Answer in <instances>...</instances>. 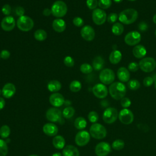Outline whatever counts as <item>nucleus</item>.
<instances>
[{
    "mask_svg": "<svg viewBox=\"0 0 156 156\" xmlns=\"http://www.w3.org/2000/svg\"><path fill=\"white\" fill-rule=\"evenodd\" d=\"M110 96L115 100H121L126 94V87L121 82H115L110 84L108 88Z\"/></svg>",
    "mask_w": 156,
    "mask_h": 156,
    "instance_id": "f257e3e1",
    "label": "nucleus"
},
{
    "mask_svg": "<svg viewBox=\"0 0 156 156\" xmlns=\"http://www.w3.org/2000/svg\"><path fill=\"white\" fill-rule=\"evenodd\" d=\"M138 12L134 9H127L121 12L118 15V20L124 24H130L138 18Z\"/></svg>",
    "mask_w": 156,
    "mask_h": 156,
    "instance_id": "f03ea898",
    "label": "nucleus"
},
{
    "mask_svg": "<svg viewBox=\"0 0 156 156\" xmlns=\"http://www.w3.org/2000/svg\"><path fill=\"white\" fill-rule=\"evenodd\" d=\"M51 10L53 16L57 18H60L66 14L68 8L65 2L58 0L53 3Z\"/></svg>",
    "mask_w": 156,
    "mask_h": 156,
    "instance_id": "7ed1b4c3",
    "label": "nucleus"
},
{
    "mask_svg": "<svg viewBox=\"0 0 156 156\" xmlns=\"http://www.w3.org/2000/svg\"><path fill=\"white\" fill-rule=\"evenodd\" d=\"M16 25L18 28L21 31L28 32L33 28L34 23L30 17L26 15H23L18 18Z\"/></svg>",
    "mask_w": 156,
    "mask_h": 156,
    "instance_id": "20e7f679",
    "label": "nucleus"
},
{
    "mask_svg": "<svg viewBox=\"0 0 156 156\" xmlns=\"http://www.w3.org/2000/svg\"><path fill=\"white\" fill-rule=\"evenodd\" d=\"M46 117L47 119L51 122H57L60 124H63L64 122L62 112L56 107L49 108L46 113Z\"/></svg>",
    "mask_w": 156,
    "mask_h": 156,
    "instance_id": "39448f33",
    "label": "nucleus"
},
{
    "mask_svg": "<svg viewBox=\"0 0 156 156\" xmlns=\"http://www.w3.org/2000/svg\"><path fill=\"white\" fill-rule=\"evenodd\" d=\"M90 133L93 138L101 140L106 136L107 130L102 124L94 123L90 128Z\"/></svg>",
    "mask_w": 156,
    "mask_h": 156,
    "instance_id": "423d86ee",
    "label": "nucleus"
},
{
    "mask_svg": "<svg viewBox=\"0 0 156 156\" xmlns=\"http://www.w3.org/2000/svg\"><path fill=\"white\" fill-rule=\"evenodd\" d=\"M140 68L145 73H150L156 68V61L152 57H144L139 62Z\"/></svg>",
    "mask_w": 156,
    "mask_h": 156,
    "instance_id": "0eeeda50",
    "label": "nucleus"
},
{
    "mask_svg": "<svg viewBox=\"0 0 156 156\" xmlns=\"http://www.w3.org/2000/svg\"><path fill=\"white\" fill-rule=\"evenodd\" d=\"M99 79L104 85L112 84L115 80V75L113 71L109 68L102 69L99 74Z\"/></svg>",
    "mask_w": 156,
    "mask_h": 156,
    "instance_id": "6e6552de",
    "label": "nucleus"
},
{
    "mask_svg": "<svg viewBox=\"0 0 156 156\" xmlns=\"http://www.w3.org/2000/svg\"><path fill=\"white\" fill-rule=\"evenodd\" d=\"M118 117V110L113 107H108L106 108L102 115L104 121L107 124L113 123Z\"/></svg>",
    "mask_w": 156,
    "mask_h": 156,
    "instance_id": "1a4fd4ad",
    "label": "nucleus"
},
{
    "mask_svg": "<svg viewBox=\"0 0 156 156\" xmlns=\"http://www.w3.org/2000/svg\"><path fill=\"white\" fill-rule=\"evenodd\" d=\"M141 40V36L140 33L135 30L128 32L124 37V41L129 46H135L140 43Z\"/></svg>",
    "mask_w": 156,
    "mask_h": 156,
    "instance_id": "9d476101",
    "label": "nucleus"
},
{
    "mask_svg": "<svg viewBox=\"0 0 156 156\" xmlns=\"http://www.w3.org/2000/svg\"><path fill=\"white\" fill-rule=\"evenodd\" d=\"M92 20L96 24L102 25L107 20V14L104 10L96 9L93 11Z\"/></svg>",
    "mask_w": 156,
    "mask_h": 156,
    "instance_id": "9b49d317",
    "label": "nucleus"
},
{
    "mask_svg": "<svg viewBox=\"0 0 156 156\" xmlns=\"http://www.w3.org/2000/svg\"><path fill=\"white\" fill-rule=\"evenodd\" d=\"M118 118L122 123L124 124H130L133 122L134 116L131 110L127 108H123L119 112Z\"/></svg>",
    "mask_w": 156,
    "mask_h": 156,
    "instance_id": "f8f14e48",
    "label": "nucleus"
},
{
    "mask_svg": "<svg viewBox=\"0 0 156 156\" xmlns=\"http://www.w3.org/2000/svg\"><path fill=\"white\" fill-rule=\"evenodd\" d=\"M90 139V133L86 130H81L77 133L75 136V142L79 146H83L88 144Z\"/></svg>",
    "mask_w": 156,
    "mask_h": 156,
    "instance_id": "ddd939ff",
    "label": "nucleus"
},
{
    "mask_svg": "<svg viewBox=\"0 0 156 156\" xmlns=\"http://www.w3.org/2000/svg\"><path fill=\"white\" fill-rule=\"evenodd\" d=\"M16 25L15 18L12 16L4 17L1 22V27L4 31L9 32L12 30Z\"/></svg>",
    "mask_w": 156,
    "mask_h": 156,
    "instance_id": "4468645a",
    "label": "nucleus"
},
{
    "mask_svg": "<svg viewBox=\"0 0 156 156\" xmlns=\"http://www.w3.org/2000/svg\"><path fill=\"white\" fill-rule=\"evenodd\" d=\"M93 94L98 98L103 99L108 94V89L103 83H97L92 88Z\"/></svg>",
    "mask_w": 156,
    "mask_h": 156,
    "instance_id": "2eb2a0df",
    "label": "nucleus"
},
{
    "mask_svg": "<svg viewBox=\"0 0 156 156\" xmlns=\"http://www.w3.org/2000/svg\"><path fill=\"white\" fill-rule=\"evenodd\" d=\"M110 151L111 146L106 142H100L95 147V153L98 156H106Z\"/></svg>",
    "mask_w": 156,
    "mask_h": 156,
    "instance_id": "dca6fc26",
    "label": "nucleus"
},
{
    "mask_svg": "<svg viewBox=\"0 0 156 156\" xmlns=\"http://www.w3.org/2000/svg\"><path fill=\"white\" fill-rule=\"evenodd\" d=\"M80 35L85 40L90 41L94 38L95 32L94 29L91 26L89 25H86L81 29Z\"/></svg>",
    "mask_w": 156,
    "mask_h": 156,
    "instance_id": "f3484780",
    "label": "nucleus"
},
{
    "mask_svg": "<svg viewBox=\"0 0 156 156\" xmlns=\"http://www.w3.org/2000/svg\"><path fill=\"white\" fill-rule=\"evenodd\" d=\"M50 104L54 107L62 106L65 103V98L62 94L58 93H54L49 96Z\"/></svg>",
    "mask_w": 156,
    "mask_h": 156,
    "instance_id": "a211bd4d",
    "label": "nucleus"
},
{
    "mask_svg": "<svg viewBox=\"0 0 156 156\" xmlns=\"http://www.w3.org/2000/svg\"><path fill=\"white\" fill-rule=\"evenodd\" d=\"M16 92V87L12 83H5L2 90V94L5 98H12Z\"/></svg>",
    "mask_w": 156,
    "mask_h": 156,
    "instance_id": "6ab92c4d",
    "label": "nucleus"
},
{
    "mask_svg": "<svg viewBox=\"0 0 156 156\" xmlns=\"http://www.w3.org/2000/svg\"><path fill=\"white\" fill-rule=\"evenodd\" d=\"M43 130L46 135L49 136H53L57 135L58 130L55 124L52 122H49L45 124L43 126Z\"/></svg>",
    "mask_w": 156,
    "mask_h": 156,
    "instance_id": "aec40b11",
    "label": "nucleus"
},
{
    "mask_svg": "<svg viewBox=\"0 0 156 156\" xmlns=\"http://www.w3.org/2000/svg\"><path fill=\"white\" fill-rule=\"evenodd\" d=\"M117 77L121 82H127L130 79V74L128 69L125 67H120L117 71Z\"/></svg>",
    "mask_w": 156,
    "mask_h": 156,
    "instance_id": "412c9836",
    "label": "nucleus"
},
{
    "mask_svg": "<svg viewBox=\"0 0 156 156\" xmlns=\"http://www.w3.org/2000/svg\"><path fill=\"white\" fill-rule=\"evenodd\" d=\"M52 26L53 29L58 33L63 32L66 29V27L65 21L61 18L55 19L52 22Z\"/></svg>",
    "mask_w": 156,
    "mask_h": 156,
    "instance_id": "4be33fe9",
    "label": "nucleus"
},
{
    "mask_svg": "<svg viewBox=\"0 0 156 156\" xmlns=\"http://www.w3.org/2000/svg\"><path fill=\"white\" fill-rule=\"evenodd\" d=\"M63 156H79L80 153L77 147L73 145H68L63 147Z\"/></svg>",
    "mask_w": 156,
    "mask_h": 156,
    "instance_id": "5701e85b",
    "label": "nucleus"
},
{
    "mask_svg": "<svg viewBox=\"0 0 156 156\" xmlns=\"http://www.w3.org/2000/svg\"><path fill=\"white\" fill-rule=\"evenodd\" d=\"M132 53L135 57L137 58H143L147 53L146 48L141 44L136 45L132 50Z\"/></svg>",
    "mask_w": 156,
    "mask_h": 156,
    "instance_id": "b1692460",
    "label": "nucleus"
},
{
    "mask_svg": "<svg viewBox=\"0 0 156 156\" xmlns=\"http://www.w3.org/2000/svg\"><path fill=\"white\" fill-rule=\"evenodd\" d=\"M121 58H122V54L119 50H117V49H115L112 51L109 55L110 62L114 65H116L119 63Z\"/></svg>",
    "mask_w": 156,
    "mask_h": 156,
    "instance_id": "393cba45",
    "label": "nucleus"
},
{
    "mask_svg": "<svg viewBox=\"0 0 156 156\" xmlns=\"http://www.w3.org/2000/svg\"><path fill=\"white\" fill-rule=\"evenodd\" d=\"M47 88L49 91L56 93L61 89L62 84L58 80H52L48 82Z\"/></svg>",
    "mask_w": 156,
    "mask_h": 156,
    "instance_id": "a878e982",
    "label": "nucleus"
},
{
    "mask_svg": "<svg viewBox=\"0 0 156 156\" xmlns=\"http://www.w3.org/2000/svg\"><path fill=\"white\" fill-rule=\"evenodd\" d=\"M52 144L54 147L57 149H63L65 145V140L62 136L57 135L52 140Z\"/></svg>",
    "mask_w": 156,
    "mask_h": 156,
    "instance_id": "bb28decb",
    "label": "nucleus"
},
{
    "mask_svg": "<svg viewBox=\"0 0 156 156\" xmlns=\"http://www.w3.org/2000/svg\"><path fill=\"white\" fill-rule=\"evenodd\" d=\"M104 65V60L101 56L96 57L92 62L93 68L96 71L102 70Z\"/></svg>",
    "mask_w": 156,
    "mask_h": 156,
    "instance_id": "cd10ccee",
    "label": "nucleus"
},
{
    "mask_svg": "<svg viewBox=\"0 0 156 156\" xmlns=\"http://www.w3.org/2000/svg\"><path fill=\"white\" fill-rule=\"evenodd\" d=\"M124 31V26L121 23H115L113 24L112 27V33L117 36H119L122 34Z\"/></svg>",
    "mask_w": 156,
    "mask_h": 156,
    "instance_id": "c85d7f7f",
    "label": "nucleus"
},
{
    "mask_svg": "<svg viewBox=\"0 0 156 156\" xmlns=\"http://www.w3.org/2000/svg\"><path fill=\"white\" fill-rule=\"evenodd\" d=\"M34 38L35 40L39 41H43L47 38V33L43 29H38L34 32Z\"/></svg>",
    "mask_w": 156,
    "mask_h": 156,
    "instance_id": "c756f323",
    "label": "nucleus"
},
{
    "mask_svg": "<svg viewBox=\"0 0 156 156\" xmlns=\"http://www.w3.org/2000/svg\"><path fill=\"white\" fill-rule=\"evenodd\" d=\"M74 126L79 130H82L87 126V121L83 117H77L74 121Z\"/></svg>",
    "mask_w": 156,
    "mask_h": 156,
    "instance_id": "7c9ffc66",
    "label": "nucleus"
},
{
    "mask_svg": "<svg viewBox=\"0 0 156 156\" xmlns=\"http://www.w3.org/2000/svg\"><path fill=\"white\" fill-rule=\"evenodd\" d=\"M69 90L72 91V92H78L81 90L82 88V84L80 83V82H79V80H73L70 84H69Z\"/></svg>",
    "mask_w": 156,
    "mask_h": 156,
    "instance_id": "2f4dec72",
    "label": "nucleus"
},
{
    "mask_svg": "<svg viewBox=\"0 0 156 156\" xmlns=\"http://www.w3.org/2000/svg\"><path fill=\"white\" fill-rule=\"evenodd\" d=\"M75 113V110L72 107H67L64 108V110L62 112V115L65 118H71L73 116Z\"/></svg>",
    "mask_w": 156,
    "mask_h": 156,
    "instance_id": "473e14b6",
    "label": "nucleus"
},
{
    "mask_svg": "<svg viewBox=\"0 0 156 156\" xmlns=\"http://www.w3.org/2000/svg\"><path fill=\"white\" fill-rule=\"evenodd\" d=\"M127 87L130 90H136L140 87V83L136 79H131L128 81Z\"/></svg>",
    "mask_w": 156,
    "mask_h": 156,
    "instance_id": "72a5a7b5",
    "label": "nucleus"
},
{
    "mask_svg": "<svg viewBox=\"0 0 156 156\" xmlns=\"http://www.w3.org/2000/svg\"><path fill=\"white\" fill-rule=\"evenodd\" d=\"M112 147L113 149L116 150V151L121 150L124 147V142L122 140L117 139L113 142V143L112 144Z\"/></svg>",
    "mask_w": 156,
    "mask_h": 156,
    "instance_id": "f704fd0d",
    "label": "nucleus"
},
{
    "mask_svg": "<svg viewBox=\"0 0 156 156\" xmlns=\"http://www.w3.org/2000/svg\"><path fill=\"white\" fill-rule=\"evenodd\" d=\"M10 133V127L7 125L2 126L0 128V136L2 138H7Z\"/></svg>",
    "mask_w": 156,
    "mask_h": 156,
    "instance_id": "c9c22d12",
    "label": "nucleus"
},
{
    "mask_svg": "<svg viewBox=\"0 0 156 156\" xmlns=\"http://www.w3.org/2000/svg\"><path fill=\"white\" fill-rule=\"evenodd\" d=\"M8 154L7 143L3 140L0 139V156H6Z\"/></svg>",
    "mask_w": 156,
    "mask_h": 156,
    "instance_id": "e433bc0d",
    "label": "nucleus"
},
{
    "mask_svg": "<svg viewBox=\"0 0 156 156\" xmlns=\"http://www.w3.org/2000/svg\"><path fill=\"white\" fill-rule=\"evenodd\" d=\"M93 66L87 63L82 64L80 67V71L83 74H90L93 71Z\"/></svg>",
    "mask_w": 156,
    "mask_h": 156,
    "instance_id": "4c0bfd02",
    "label": "nucleus"
},
{
    "mask_svg": "<svg viewBox=\"0 0 156 156\" xmlns=\"http://www.w3.org/2000/svg\"><path fill=\"white\" fill-rule=\"evenodd\" d=\"M112 4V0H99L98 6L101 9H108Z\"/></svg>",
    "mask_w": 156,
    "mask_h": 156,
    "instance_id": "58836bf2",
    "label": "nucleus"
},
{
    "mask_svg": "<svg viewBox=\"0 0 156 156\" xmlns=\"http://www.w3.org/2000/svg\"><path fill=\"white\" fill-rule=\"evenodd\" d=\"M88 118L89 121L92 122V123H96L98 119H99V116L98 114L95 111H91L88 113Z\"/></svg>",
    "mask_w": 156,
    "mask_h": 156,
    "instance_id": "ea45409f",
    "label": "nucleus"
},
{
    "mask_svg": "<svg viewBox=\"0 0 156 156\" xmlns=\"http://www.w3.org/2000/svg\"><path fill=\"white\" fill-rule=\"evenodd\" d=\"M86 4L88 9L90 10H94L96 9L98 5V0H87Z\"/></svg>",
    "mask_w": 156,
    "mask_h": 156,
    "instance_id": "a19ab883",
    "label": "nucleus"
},
{
    "mask_svg": "<svg viewBox=\"0 0 156 156\" xmlns=\"http://www.w3.org/2000/svg\"><path fill=\"white\" fill-rule=\"evenodd\" d=\"M118 19V15L116 13H110L107 17V21L109 23H115Z\"/></svg>",
    "mask_w": 156,
    "mask_h": 156,
    "instance_id": "79ce46f5",
    "label": "nucleus"
},
{
    "mask_svg": "<svg viewBox=\"0 0 156 156\" xmlns=\"http://www.w3.org/2000/svg\"><path fill=\"white\" fill-rule=\"evenodd\" d=\"M64 64L68 67H73L74 65V60L70 56H66L63 60Z\"/></svg>",
    "mask_w": 156,
    "mask_h": 156,
    "instance_id": "37998d69",
    "label": "nucleus"
},
{
    "mask_svg": "<svg viewBox=\"0 0 156 156\" xmlns=\"http://www.w3.org/2000/svg\"><path fill=\"white\" fill-rule=\"evenodd\" d=\"M73 23L76 27H82L84 24L83 20L79 16L74 17L73 20Z\"/></svg>",
    "mask_w": 156,
    "mask_h": 156,
    "instance_id": "c03bdc74",
    "label": "nucleus"
},
{
    "mask_svg": "<svg viewBox=\"0 0 156 156\" xmlns=\"http://www.w3.org/2000/svg\"><path fill=\"white\" fill-rule=\"evenodd\" d=\"M1 11L4 15L6 16H9V15L12 12V7L9 4H4L1 9Z\"/></svg>",
    "mask_w": 156,
    "mask_h": 156,
    "instance_id": "a18cd8bd",
    "label": "nucleus"
},
{
    "mask_svg": "<svg viewBox=\"0 0 156 156\" xmlns=\"http://www.w3.org/2000/svg\"><path fill=\"white\" fill-rule=\"evenodd\" d=\"M139 64L136 62H132L128 65V70L131 72H136L139 69Z\"/></svg>",
    "mask_w": 156,
    "mask_h": 156,
    "instance_id": "49530a36",
    "label": "nucleus"
},
{
    "mask_svg": "<svg viewBox=\"0 0 156 156\" xmlns=\"http://www.w3.org/2000/svg\"><path fill=\"white\" fill-rule=\"evenodd\" d=\"M121 105L124 108H127L131 105V101L129 98L124 97L121 99Z\"/></svg>",
    "mask_w": 156,
    "mask_h": 156,
    "instance_id": "de8ad7c7",
    "label": "nucleus"
},
{
    "mask_svg": "<svg viewBox=\"0 0 156 156\" xmlns=\"http://www.w3.org/2000/svg\"><path fill=\"white\" fill-rule=\"evenodd\" d=\"M153 83H154V79L151 76L146 77L143 79V85L146 87H149L151 86L153 84Z\"/></svg>",
    "mask_w": 156,
    "mask_h": 156,
    "instance_id": "09e8293b",
    "label": "nucleus"
},
{
    "mask_svg": "<svg viewBox=\"0 0 156 156\" xmlns=\"http://www.w3.org/2000/svg\"><path fill=\"white\" fill-rule=\"evenodd\" d=\"M15 12L17 16L20 17V16H22L24 15V14L25 13V10L23 7L18 6L15 9Z\"/></svg>",
    "mask_w": 156,
    "mask_h": 156,
    "instance_id": "8fccbe9b",
    "label": "nucleus"
},
{
    "mask_svg": "<svg viewBox=\"0 0 156 156\" xmlns=\"http://www.w3.org/2000/svg\"><path fill=\"white\" fill-rule=\"evenodd\" d=\"M0 56H1V58H2V59H7L10 57V53L9 51L6 50V49H4V50H2L1 53H0Z\"/></svg>",
    "mask_w": 156,
    "mask_h": 156,
    "instance_id": "3c124183",
    "label": "nucleus"
},
{
    "mask_svg": "<svg viewBox=\"0 0 156 156\" xmlns=\"http://www.w3.org/2000/svg\"><path fill=\"white\" fill-rule=\"evenodd\" d=\"M147 28L148 26L147 23H146L144 21H142L138 24V29L140 31H146L147 29Z\"/></svg>",
    "mask_w": 156,
    "mask_h": 156,
    "instance_id": "603ef678",
    "label": "nucleus"
},
{
    "mask_svg": "<svg viewBox=\"0 0 156 156\" xmlns=\"http://www.w3.org/2000/svg\"><path fill=\"white\" fill-rule=\"evenodd\" d=\"M52 13V12H51V10L48 9V8H46L43 10V15L46 16H49Z\"/></svg>",
    "mask_w": 156,
    "mask_h": 156,
    "instance_id": "864d4df0",
    "label": "nucleus"
},
{
    "mask_svg": "<svg viewBox=\"0 0 156 156\" xmlns=\"http://www.w3.org/2000/svg\"><path fill=\"white\" fill-rule=\"evenodd\" d=\"M5 105V102L4 98H0V110H2Z\"/></svg>",
    "mask_w": 156,
    "mask_h": 156,
    "instance_id": "5fc2aeb1",
    "label": "nucleus"
},
{
    "mask_svg": "<svg viewBox=\"0 0 156 156\" xmlns=\"http://www.w3.org/2000/svg\"><path fill=\"white\" fill-rule=\"evenodd\" d=\"M52 156H62L61 154L59 153V152H56V153H54L52 155Z\"/></svg>",
    "mask_w": 156,
    "mask_h": 156,
    "instance_id": "6e6d98bb",
    "label": "nucleus"
},
{
    "mask_svg": "<svg viewBox=\"0 0 156 156\" xmlns=\"http://www.w3.org/2000/svg\"><path fill=\"white\" fill-rule=\"evenodd\" d=\"M153 22L155 23V24H156V13L154 15V16H153Z\"/></svg>",
    "mask_w": 156,
    "mask_h": 156,
    "instance_id": "4d7b16f0",
    "label": "nucleus"
},
{
    "mask_svg": "<svg viewBox=\"0 0 156 156\" xmlns=\"http://www.w3.org/2000/svg\"><path fill=\"white\" fill-rule=\"evenodd\" d=\"M122 1H123V0H113V1H114L115 2H116V3H120V2H121Z\"/></svg>",
    "mask_w": 156,
    "mask_h": 156,
    "instance_id": "13d9d810",
    "label": "nucleus"
},
{
    "mask_svg": "<svg viewBox=\"0 0 156 156\" xmlns=\"http://www.w3.org/2000/svg\"><path fill=\"white\" fill-rule=\"evenodd\" d=\"M154 86H155V90H156V80H155V84H154Z\"/></svg>",
    "mask_w": 156,
    "mask_h": 156,
    "instance_id": "bf43d9fd",
    "label": "nucleus"
},
{
    "mask_svg": "<svg viewBox=\"0 0 156 156\" xmlns=\"http://www.w3.org/2000/svg\"><path fill=\"white\" fill-rule=\"evenodd\" d=\"M29 156H38V155H29Z\"/></svg>",
    "mask_w": 156,
    "mask_h": 156,
    "instance_id": "052dcab7",
    "label": "nucleus"
},
{
    "mask_svg": "<svg viewBox=\"0 0 156 156\" xmlns=\"http://www.w3.org/2000/svg\"><path fill=\"white\" fill-rule=\"evenodd\" d=\"M1 94H2V90L0 89V96H1Z\"/></svg>",
    "mask_w": 156,
    "mask_h": 156,
    "instance_id": "680f3d73",
    "label": "nucleus"
},
{
    "mask_svg": "<svg viewBox=\"0 0 156 156\" xmlns=\"http://www.w3.org/2000/svg\"><path fill=\"white\" fill-rule=\"evenodd\" d=\"M128 1H136V0H128Z\"/></svg>",
    "mask_w": 156,
    "mask_h": 156,
    "instance_id": "e2e57ef3",
    "label": "nucleus"
},
{
    "mask_svg": "<svg viewBox=\"0 0 156 156\" xmlns=\"http://www.w3.org/2000/svg\"><path fill=\"white\" fill-rule=\"evenodd\" d=\"M155 37H156V30H155Z\"/></svg>",
    "mask_w": 156,
    "mask_h": 156,
    "instance_id": "0e129e2a",
    "label": "nucleus"
},
{
    "mask_svg": "<svg viewBox=\"0 0 156 156\" xmlns=\"http://www.w3.org/2000/svg\"><path fill=\"white\" fill-rule=\"evenodd\" d=\"M0 58H1V56H0Z\"/></svg>",
    "mask_w": 156,
    "mask_h": 156,
    "instance_id": "69168bd1",
    "label": "nucleus"
}]
</instances>
